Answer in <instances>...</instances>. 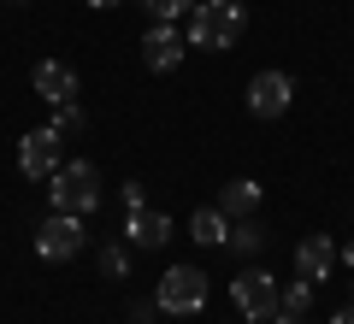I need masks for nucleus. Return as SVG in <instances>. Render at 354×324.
I'll use <instances>...</instances> for the list:
<instances>
[{
	"instance_id": "nucleus-14",
	"label": "nucleus",
	"mask_w": 354,
	"mask_h": 324,
	"mask_svg": "<svg viewBox=\"0 0 354 324\" xmlns=\"http://www.w3.org/2000/svg\"><path fill=\"white\" fill-rule=\"evenodd\" d=\"M307 312H313V283H307V277H295V283L283 289V301H278V324H301Z\"/></svg>"
},
{
	"instance_id": "nucleus-5",
	"label": "nucleus",
	"mask_w": 354,
	"mask_h": 324,
	"mask_svg": "<svg viewBox=\"0 0 354 324\" xmlns=\"http://www.w3.org/2000/svg\"><path fill=\"white\" fill-rule=\"evenodd\" d=\"M36 254L48 265L77 260V254H83V218H77V212H48L36 225Z\"/></svg>"
},
{
	"instance_id": "nucleus-11",
	"label": "nucleus",
	"mask_w": 354,
	"mask_h": 324,
	"mask_svg": "<svg viewBox=\"0 0 354 324\" xmlns=\"http://www.w3.org/2000/svg\"><path fill=\"white\" fill-rule=\"evenodd\" d=\"M330 265H337V248H330V236H307L301 248H295V277H307V283H325Z\"/></svg>"
},
{
	"instance_id": "nucleus-12",
	"label": "nucleus",
	"mask_w": 354,
	"mask_h": 324,
	"mask_svg": "<svg viewBox=\"0 0 354 324\" xmlns=\"http://www.w3.org/2000/svg\"><path fill=\"white\" fill-rule=\"evenodd\" d=\"M218 212H225V218H254V212H260V183H254V177L225 183L218 189Z\"/></svg>"
},
{
	"instance_id": "nucleus-21",
	"label": "nucleus",
	"mask_w": 354,
	"mask_h": 324,
	"mask_svg": "<svg viewBox=\"0 0 354 324\" xmlns=\"http://www.w3.org/2000/svg\"><path fill=\"white\" fill-rule=\"evenodd\" d=\"M342 260H348V265H354V242H348V248H342Z\"/></svg>"
},
{
	"instance_id": "nucleus-3",
	"label": "nucleus",
	"mask_w": 354,
	"mask_h": 324,
	"mask_svg": "<svg viewBox=\"0 0 354 324\" xmlns=\"http://www.w3.org/2000/svg\"><path fill=\"white\" fill-rule=\"evenodd\" d=\"M153 307L160 312H177V318H189V312L207 307V271L201 265H171L153 289Z\"/></svg>"
},
{
	"instance_id": "nucleus-8",
	"label": "nucleus",
	"mask_w": 354,
	"mask_h": 324,
	"mask_svg": "<svg viewBox=\"0 0 354 324\" xmlns=\"http://www.w3.org/2000/svg\"><path fill=\"white\" fill-rule=\"evenodd\" d=\"M30 83H36V95L48 100V106H65V100H77V71L65 59H41L36 71H30Z\"/></svg>"
},
{
	"instance_id": "nucleus-10",
	"label": "nucleus",
	"mask_w": 354,
	"mask_h": 324,
	"mask_svg": "<svg viewBox=\"0 0 354 324\" xmlns=\"http://www.w3.org/2000/svg\"><path fill=\"white\" fill-rule=\"evenodd\" d=\"M177 59H183L177 24H153L148 36H142V65H148V71H177Z\"/></svg>"
},
{
	"instance_id": "nucleus-19",
	"label": "nucleus",
	"mask_w": 354,
	"mask_h": 324,
	"mask_svg": "<svg viewBox=\"0 0 354 324\" xmlns=\"http://www.w3.org/2000/svg\"><path fill=\"white\" fill-rule=\"evenodd\" d=\"M330 324H354V307H342V312H337V318H330Z\"/></svg>"
},
{
	"instance_id": "nucleus-7",
	"label": "nucleus",
	"mask_w": 354,
	"mask_h": 324,
	"mask_svg": "<svg viewBox=\"0 0 354 324\" xmlns=\"http://www.w3.org/2000/svg\"><path fill=\"white\" fill-rule=\"evenodd\" d=\"M59 130H30V136L24 142H18V171H24V177H36V183H41V177H53V171H59Z\"/></svg>"
},
{
	"instance_id": "nucleus-16",
	"label": "nucleus",
	"mask_w": 354,
	"mask_h": 324,
	"mask_svg": "<svg viewBox=\"0 0 354 324\" xmlns=\"http://www.w3.org/2000/svg\"><path fill=\"white\" fill-rule=\"evenodd\" d=\"M136 6H148V18H153V24H177V18L189 12L195 0H136Z\"/></svg>"
},
{
	"instance_id": "nucleus-13",
	"label": "nucleus",
	"mask_w": 354,
	"mask_h": 324,
	"mask_svg": "<svg viewBox=\"0 0 354 324\" xmlns=\"http://www.w3.org/2000/svg\"><path fill=\"white\" fill-rule=\"evenodd\" d=\"M189 236L201 242V248H225V236H230V218H225L218 207H201V212L189 218Z\"/></svg>"
},
{
	"instance_id": "nucleus-4",
	"label": "nucleus",
	"mask_w": 354,
	"mask_h": 324,
	"mask_svg": "<svg viewBox=\"0 0 354 324\" xmlns=\"http://www.w3.org/2000/svg\"><path fill=\"white\" fill-rule=\"evenodd\" d=\"M230 301H236V312L248 324H266V318H278V301H283V283L272 271H260V265H248V271L230 283Z\"/></svg>"
},
{
	"instance_id": "nucleus-2",
	"label": "nucleus",
	"mask_w": 354,
	"mask_h": 324,
	"mask_svg": "<svg viewBox=\"0 0 354 324\" xmlns=\"http://www.w3.org/2000/svg\"><path fill=\"white\" fill-rule=\"evenodd\" d=\"M48 200L53 212H77V218H88V212L101 207V171L88 160H65L59 171L48 177Z\"/></svg>"
},
{
	"instance_id": "nucleus-9",
	"label": "nucleus",
	"mask_w": 354,
	"mask_h": 324,
	"mask_svg": "<svg viewBox=\"0 0 354 324\" xmlns=\"http://www.w3.org/2000/svg\"><path fill=\"white\" fill-rule=\"evenodd\" d=\"M124 236L136 242V248H165V242H171V218L153 212V207H130L124 212Z\"/></svg>"
},
{
	"instance_id": "nucleus-17",
	"label": "nucleus",
	"mask_w": 354,
	"mask_h": 324,
	"mask_svg": "<svg viewBox=\"0 0 354 324\" xmlns=\"http://www.w3.org/2000/svg\"><path fill=\"white\" fill-rule=\"evenodd\" d=\"M53 130H59V136H77V130H83V106H77V100H65V106H59V124H53Z\"/></svg>"
},
{
	"instance_id": "nucleus-20",
	"label": "nucleus",
	"mask_w": 354,
	"mask_h": 324,
	"mask_svg": "<svg viewBox=\"0 0 354 324\" xmlns=\"http://www.w3.org/2000/svg\"><path fill=\"white\" fill-rule=\"evenodd\" d=\"M88 6H95V12H106V6H118V0H88Z\"/></svg>"
},
{
	"instance_id": "nucleus-22",
	"label": "nucleus",
	"mask_w": 354,
	"mask_h": 324,
	"mask_svg": "<svg viewBox=\"0 0 354 324\" xmlns=\"http://www.w3.org/2000/svg\"><path fill=\"white\" fill-rule=\"evenodd\" d=\"M266 324H278V318H266Z\"/></svg>"
},
{
	"instance_id": "nucleus-18",
	"label": "nucleus",
	"mask_w": 354,
	"mask_h": 324,
	"mask_svg": "<svg viewBox=\"0 0 354 324\" xmlns=\"http://www.w3.org/2000/svg\"><path fill=\"white\" fill-rule=\"evenodd\" d=\"M124 265H130L124 248H101V271H106V277H124Z\"/></svg>"
},
{
	"instance_id": "nucleus-6",
	"label": "nucleus",
	"mask_w": 354,
	"mask_h": 324,
	"mask_svg": "<svg viewBox=\"0 0 354 324\" xmlns=\"http://www.w3.org/2000/svg\"><path fill=\"white\" fill-rule=\"evenodd\" d=\"M290 100H295V83H290V71H254L248 77V113L254 118H283L290 113Z\"/></svg>"
},
{
	"instance_id": "nucleus-1",
	"label": "nucleus",
	"mask_w": 354,
	"mask_h": 324,
	"mask_svg": "<svg viewBox=\"0 0 354 324\" xmlns=\"http://www.w3.org/2000/svg\"><path fill=\"white\" fill-rule=\"evenodd\" d=\"M248 30V12H242V0H201L189 6V48H236V36Z\"/></svg>"
},
{
	"instance_id": "nucleus-15",
	"label": "nucleus",
	"mask_w": 354,
	"mask_h": 324,
	"mask_svg": "<svg viewBox=\"0 0 354 324\" xmlns=\"http://www.w3.org/2000/svg\"><path fill=\"white\" fill-rule=\"evenodd\" d=\"M230 248H236V254H260L266 248V225H260V218H230Z\"/></svg>"
}]
</instances>
